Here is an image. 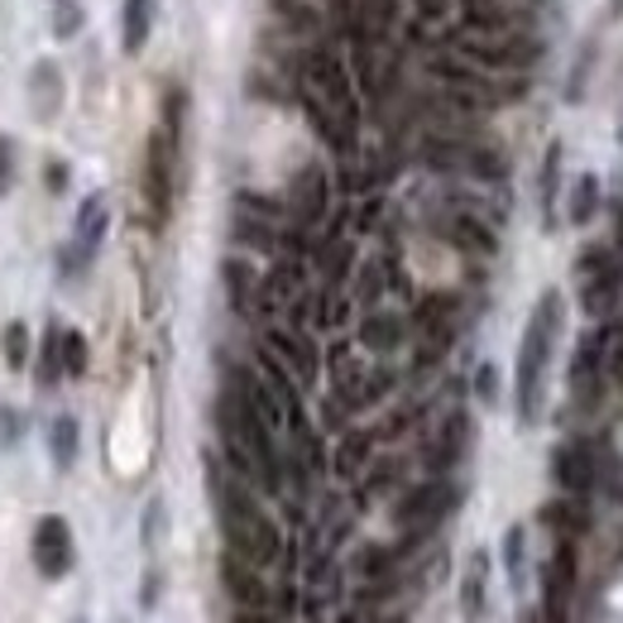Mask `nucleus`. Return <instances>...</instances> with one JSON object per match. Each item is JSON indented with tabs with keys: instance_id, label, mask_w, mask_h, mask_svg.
<instances>
[{
	"instance_id": "obj_1",
	"label": "nucleus",
	"mask_w": 623,
	"mask_h": 623,
	"mask_svg": "<svg viewBox=\"0 0 623 623\" xmlns=\"http://www.w3.org/2000/svg\"><path fill=\"white\" fill-rule=\"evenodd\" d=\"M293 82H297V101H303L321 144L335 149L341 159L355 154L359 149V87H355L351 68H345V58L331 53V48H307Z\"/></svg>"
},
{
	"instance_id": "obj_2",
	"label": "nucleus",
	"mask_w": 623,
	"mask_h": 623,
	"mask_svg": "<svg viewBox=\"0 0 623 623\" xmlns=\"http://www.w3.org/2000/svg\"><path fill=\"white\" fill-rule=\"evenodd\" d=\"M207 479H211V499H216V518H221L225 547L240 551L255 566H273L283 557V533L269 513L259 509V499L249 494V479H240L231 465H221L216 455H207Z\"/></svg>"
},
{
	"instance_id": "obj_3",
	"label": "nucleus",
	"mask_w": 623,
	"mask_h": 623,
	"mask_svg": "<svg viewBox=\"0 0 623 623\" xmlns=\"http://www.w3.org/2000/svg\"><path fill=\"white\" fill-rule=\"evenodd\" d=\"M566 327V297L561 288H547L537 297L533 317L523 327V345H518V375H513V389H518V423L533 427L542 417V403H547V369H551V355H557V335Z\"/></svg>"
},
{
	"instance_id": "obj_4",
	"label": "nucleus",
	"mask_w": 623,
	"mask_h": 623,
	"mask_svg": "<svg viewBox=\"0 0 623 623\" xmlns=\"http://www.w3.org/2000/svg\"><path fill=\"white\" fill-rule=\"evenodd\" d=\"M461 503V489L451 485L447 475H431L423 479V485H413V489H403V499L393 503V523L403 527V542H399V557H407L417 542H427L431 533L441 527V518Z\"/></svg>"
},
{
	"instance_id": "obj_5",
	"label": "nucleus",
	"mask_w": 623,
	"mask_h": 623,
	"mask_svg": "<svg viewBox=\"0 0 623 623\" xmlns=\"http://www.w3.org/2000/svg\"><path fill=\"white\" fill-rule=\"evenodd\" d=\"M609 341H614V321L585 331L581 345H575V355H571L566 383H571V399L581 407H595L599 399H604V389H609Z\"/></svg>"
},
{
	"instance_id": "obj_6",
	"label": "nucleus",
	"mask_w": 623,
	"mask_h": 623,
	"mask_svg": "<svg viewBox=\"0 0 623 623\" xmlns=\"http://www.w3.org/2000/svg\"><path fill=\"white\" fill-rule=\"evenodd\" d=\"M581 303L585 312H590L595 321H604L609 312L619 307V288H623V269H619V259L609 255L604 245H590L581 255Z\"/></svg>"
},
{
	"instance_id": "obj_7",
	"label": "nucleus",
	"mask_w": 623,
	"mask_h": 623,
	"mask_svg": "<svg viewBox=\"0 0 623 623\" xmlns=\"http://www.w3.org/2000/svg\"><path fill=\"white\" fill-rule=\"evenodd\" d=\"M29 557H34V571H39L44 581H63V575L72 571L77 542H72V527H68L63 513H44V518L34 523Z\"/></svg>"
},
{
	"instance_id": "obj_8",
	"label": "nucleus",
	"mask_w": 623,
	"mask_h": 623,
	"mask_svg": "<svg viewBox=\"0 0 623 623\" xmlns=\"http://www.w3.org/2000/svg\"><path fill=\"white\" fill-rule=\"evenodd\" d=\"M259 345H264V351L279 355L283 365H288V375H293L297 383H312V379H317L321 351H317V341H312L307 327H297V321H288V327H269Z\"/></svg>"
},
{
	"instance_id": "obj_9",
	"label": "nucleus",
	"mask_w": 623,
	"mask_h": 623,
	"mask_svg": "<svg viewBox=\"0 0 623 623\" xmlns=\"http://www.w3.org/2000/svg\"><path fill=\"white\" fill-rule=\"evenodd\" d=\"M551 479H557L561 494L590 499V489H595V479H599V455H595L590 441H581V437L561 441L557 455H551Z\"/></svg>"
},
{
	"instance_id": "obj_10",
	"label": "nucleus",
	"mask_w": 623,
	"mask_h": 623,
	"mask_svg": "<svg viewBox=\"0 0 623 623\" xmlns=\"http://www.w3.org/2000/svg\"><path fill=\"white\" fill-rule=\"evenodd\" d=\"M327 211H331V178L321 163H307L303 173L293 178V187H288V221L312 231V225H321Z\"/></svg>"
},
{
	"instance_id": "obj_11",
	"label": "nucleus",
	"mask_w": 623,
	"mask_h": 623,
	"mask_svg": "<svg viewBox=\"0 0 623 623\" xmlns=\"http://www.w3.org/2000/svg\"><path fill=\"white\" fill-rule=\"evenodd\" d=\"M571 590H575V542H571V537H557L551 561L542 571V619L547 623H566Z\"/></svg>"
},
{
	"instance_id": "obj_12",
	"label": "nucleus",
	"mask_w": 623,
	"mask_h": 623,
	"mask_svg": "<svg viewBox=\"0 0 623 623\" xmlns=\"http://www.w3.org/2000/svg\"><path fill=\"white\" fill-rule=\"evenodd\" d=\"M437 231L441 240H451L455 249H465V255H494L499 249V235H494V225L479 216V207H465V201H455V207L437 221Z\"/></svg>"
},
{
	"instance_id": "obj_13",
	"label": "nucleus",
	"mask_w": 623,
	"mask_h": 623,
	"mask_svg": "<svg viewBox=\"0 0 623 623\" xmlns=\"http://www.w3.org/2000/svg\"><path fill=\"white\" fill-rule=\"evenodd\" d=\"M264 566H255V561H245L240 551L225 547V557H221V585H225V595L235 599V609H273V590L264 585Z\"/></svg>"
},
{
	"instance_id": "obj_14",
	"label": "nucleus",
	"mask_w": 623,
	"mask_h": 623,
	"mask_svg": "<svg viewBox=\"0 0 623 623\" xmlns=\"http://www.w3.org/2000/svg\"><path fill=\"white\" fill-rule=\"evenodd\" d=\"M465 451H471V413H465V407H451V413L437 423V437L427 441V471L431 475L455 471V465L465 461Z\"/></svg>"
},
{
	"instance_id": "obj_15",
	"label": "nucleus",
	"mask_w": 623,
	"mask_h": 623,
	"mask_svg": "<svg viewBox=\"0 0 623 623\" xmlns=\"http://www.w3.org/2000/svg\"><path fill=\"white\" fill-rule=\"evenodd\" d=\"M407 335H413L407 317L383 312V307H369L365 321H359V331H355V341H359V351H369V355H393L399 345H407Z\"/></svg>"
},
{
	"instance_id": "obj_16",
	"label": "nucleus",
	"mask_w": 623,
	"mask_h": 623,
	"mask_svg": "<svg viewBox=\"0 0 623 623\" xmlns=\"http://www.w3.org/2000/svg\"><path fill=\"white\" fill-rule=\"evenodd\" d=\"M221 283H225V297L240 317H264V279L255 264H245L240 255H231L221 264Z\"/></svg>"
},
{
	"instance_id": "obj_17",
	"label": "nucleus",
	"mask_w": 623,
	"mask_h": 623,
	"mask_svg": "<svg viewBox=\"0 0 623 623\" xmlns=\"http://www.w3.org/2000/svg\"><path fill=\"white\" fill-rule=\"evenodd\" d=\"M375 441H379V431H355V427H345V437L335 441L331 471L341 475V479H359V475H365V465L375 461Z\"/></svg>"
},
{
	"instance_id": "obj_18",
	"label": "nucleus",
	"mask_w": 623,
	"mask_h": 623,
	"mask_svg": "<svg viewBox=\"0 0 623 623\" xmlns=\"http://www.w3.org/2000/svg\"><path fill=\"white\" fill-rule=\"evenodd\" d=\"M461 609H465V619L471 623L485 619V609H489V551H471V561H465Z\"/></svg>"
},
{
	"instance_id": "obj_19",
	"label": "nucleus",
	"mask_w": 623,
	"mask_h": 623,
	"mask_svg": "<svg viewBox=\"0 0 623 623\" xmlns=\"http://www.w3.org/2000/svg\"><path fill=\"white\" fill-rule=\"evenodd\" d=\"M106 225H111V207H106L101 192H91V197L77 207V240H72V245L91 259L96 249H101V240H106Z\"/></svg>"
},
{
	"instance_id": "obj_20",
	"label": "nucleus",
	"mask_w": 623,
	"mask_h": 623,
	"mask_svg": "<svg viewBox=\"0 0 623 623\" xmlns=\"http://www.w3.org/2000/svg\"><path fill=\"white\" fill-rule=\"evenodd\" d=\"M77 447H82V427L72 413H58L53 423H48V455H53L58 471H72V461H77Z\"/></svg>"
},
{
	"instance_id": "obj_21",
	"label": "nucleus",
	"mask_w": 623,
	"mask_h": 623,
	"mask_svg": "<svg viewBox=\"0 0 623 623\" xmlns=\"http://www.w3.org/2000/svg\"><path fill=\"white\" fill-rule=\"evenodd\" d=\"M29 96H34V115H39V120H53V115H58V101H63V77H58L53 63H39V68H34Z\"/></svg>"
},
{
	"instance_id": "obj_22",
	"label": "nucleus",
	"mask_w": 623,
	"mask_h": 623,
	"mask_svg": "<svg viewBox=\"0 0 623 623\" xmlns=\"http://www.w3.org/2000/svg\"><path fill=\"white\" fill-rule=\"evenodd\" d=\"M149 29H154V0H125V24H120L125 53H139L149 44Z\"/></svg>"
},
{
	"instance_id": "obj_23",
	"label": "nucleus",
	"mask_w": 623,
	"mask_h": 623,
	"mask_svg": "<svg viewBox=\"0 0 623 623\" xmlns=\"http://www.w3.org/2000/svg\"><path fill=\"white\" fill-rule=\"evenodd\" d=\"M557 192H561V144H547L542 159V225L557 231Z\"/></svg>"
},
{
	"instance_id": "obj_24",
	"label": "nucleus",
	"mask_w": 623,
	"mask_h": 623,
	"mask_svg": "<svg viewBox=\"0 0 623 623\" xmlns=\"http://www.w3.org/2000/svg\"><path fill=\"white\" fill-rule=\"evenodd\" d=\"M63 379V327L48 321V335H44V351H39V389H53Z\"/></svg>"
},
{
	"instance_id": "obj_25",
	"label": "nucleus",
	"mask_w": 623,
	"mask_h": 623,
	"mask_svg": "<svg viewBox=\"0 0 623 623\" xmlns=\"http://www.w3.org/2000/svg\"><path fill=\"white\" fill-rule=\"evenodd\" d=\"M566 211H571L575 225H590V221H595V211H599V178H595V173H581V178H575Z\"/></svg>"
},
{
	"instance_id": "obj_26",
	"label": "nucleus",
	"mask_w": 623,
	"mask_h": 623,
	"mask_svg": "<svg viewBox=\"0 0 623 623\" xmlns=\"http://www.w3.org/2000/svg\"><path fill=\"white\" fill-rule=\"evenodd\" d=\"M503 566H509L513 590H523V581H527V527L523 523H513L503 533Z\"/></svg>"
},
{
	"instance_id": "obj_27",
	"label": "nucleus",
	"mask_w": 623,
	"mask_h": 623,
	"mask_svg": "<svg viewBox=\"0 0 623 623\" xmlns=\"http://www.w3.org/2000/svg\"><path fill=\"white\" fill-rule=\"evenodd\" d=\"M383 283H389V264H383V259H365V264H359V273H355V297L365 307H375L379 297H383Z\"/></svg>"
},
{
	"instance_id": "obj_28",
	"label": "nucleus",
	"mask_w": 623,
	"mask_h": 623,
	"mask_svg": "<svg viewBox=\"0 0 623 623\" xmlns=\"http://www.w3.org/2000/svg\"><path fill=\"white\" fill-rule=\"evenodd\" d=\"M0 355H5L10 369L29 365V327H24V321H10V327L0 331Z\"/></svg>"
},
{
	"instance_id": "obj_29",
	"label": "nucleus",
	"mask_w": 623,
	"mask_h": 623,
	"mask_svg": "<svg viewBox=\"0 0 623 623\" xmlns=\"http://www.w3.org/2000/svg\"><path fill=\"white\" fill-rule=\"evenodd\" d=\"M63 375H68V379H82V375H87V335H82V331H68V327H63Z\"/></svg>"
},
{
	"instance_id": "obj_30",
	"label": "nucleus",
	"mask_w": 623,
	"mask_h": 623,
	"mask_svg": "<svg viewBox=\"0 0 623 623\" xmlns=\"http://www.w3.org/2000/svg\"><path fill=\"white\" fill-rule=\"evenodd\" d=\"M24 431H29V417L20 413V407H0V451H10V447H20L24 441Z\"/></svg>"
},
{
	"instance_id": "obj_31",
	"label": "nucleus",
	"mask_w": 623,
	"mask_h": 623,
	"mask_svg": "<svg viewBox=\"0 0 623 623\" xmlns=\"http://www.w3.org/2000/svg\"><path fill=\"white\" fill-rule=\"evenodd\" d=\"M475 399L479 403H494L499 399V369L494 365H479L475 369Z\"/></svg>"
},
{
	"instance_id": "obj_32",
	"label": "nucleus",
	"mask_w": 623,
	"mask_h": 623,
	"mask_svg": "<svg viewBox=\"0 0 623 623\" xmlns=\"http://www.w3.org/2000/svg\"><path fill=\"white\" fill-rule=\"evenodd\" d=\"M68 178H72V173H68L63 159H48V163H44V187L53 192V197H58V192H68Z\"/></svg>"
},
{
	"instance_id": "obj_33",
	"label": "nucleus",
	"mask_w": 623,
	"mask_h": 623,
	"mask_svg": "<svg viewBox=\"0 0 623 623\" xmlns=\"http://www.w3.org/2000/svg\"><path fill=\"white\" fill-rule=\"evenodd\" d=\"M10 183H15V149H10L5 135H0V197L10 192Z\"/></svg>"
},
{
	"instance_id": "obj_34",
	"label": "nucleus",
	"mask_w": 623,
	"mask_h": 623,
	"mask_svg": "<svg viewBox=\"0 0 623 623\" xmlns=\"http://www.w3.org/2000/svg\"><path fill=\"white\" fill-rule=\"evenodd\" d=\"M77 24H82V10H77V5H68V10H58L53 34H58V39H68V34H77Z\"/></svg>"
},
{
	"instance_id": "obj_35",
	"label": "nucleus",
	"mask_w": 623,
	"mask_h": 623,
	"mask_svg": "<svg viewBox=\"0 0 623 623\" xmlns=\"http://www.w3.org/2000/svg\"><path fill=\"white\" fill-rule=\"evenodd\" d=\"M235 623H279L273 609H235Z\"/></svg>"
},
{
	"instance_id": "obj_36",
	"label": "nucleus",
	"mask_w": 623,
	"mask_h": 623,
	"mask_svg": "<svg viewBox=\"0 0 623 623\" xmlns=\"http://www.w3.org/2000/svg\"><path fill=\"white\" fill-rule=\"evenodd\" d=\"M321 5L335 10V15H341V20H351V15H355V0H321Z\"/></svg>"
},
{
	"instance_id": "obj_37",
	"label": "nucleus",
	"mask_w": 623,
	"mask_h": 623,
	"mask_svg": "<svg viewBox=\"0 0 623 623\" xmlns=\"http://www.w3.org/2000/svg\"><path fill=\"white\" fill-rule=\"evenodd\" d=\"M154 599H159V571H154L149 585H144V609H154Z\"/></svg>"
}]
</instances>
